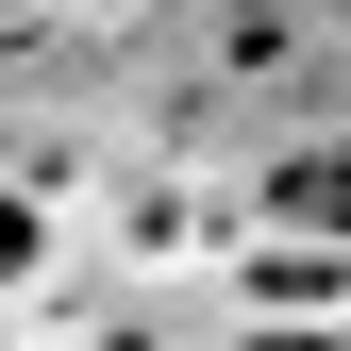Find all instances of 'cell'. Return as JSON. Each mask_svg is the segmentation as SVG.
Returning a JSON list of instances; mask_svg holds the SVG:
<instances>
[{"label": "cell", "mask_w": 351, "mask_h": 351, "mask_svg": "<svg viewBox=\"0 0 351 351\" xmlns=\"http://www.w3.org/2000/svg\"><path fill=\"white\" fill-rule=\"evenodd\" d=\"M268 217H318V234H351V151H301L285 184H268Z\"/></svg>", "instance_id": "6da1fadb"}, {"label": "cell", "mask_w": 351, "mask_h": 351, "mask_svg": "<svg viewBox=\"0 0 351 351\" xmlns=\"http://www.w3.org/2000/svg\"><path fill=\"white\" fill-rule=\"evenodd\" d=\"M34 251H51V217H34V184H0V301L34 285Z\"/></svg>", "instance_id": "7a4b0ae2"}]
</instances>
